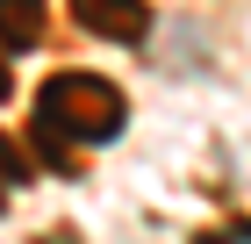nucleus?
<instances>
[{
  "instance_id": "nucleus-6",
  "label": "nucleus",
  "mask_w": 251,
  "mask_h": 244,
  "mask_svg": "<svg viewBox=\"0 0 251 244\" xmlns=\"http://www.w3.org/2000/svg\"><path fill=\"white\" fill-rule=\"evenodd\" d=\"M36 244H72V230H50V237H36Z\"/></svg>"
},
{
  "instance_id": "nucleus-2",
  "label": "nucleus",
  "mask_w": 251,
  "mask_h": 244,
  "mask_svg": "<svg viewBox=\"0 0 251 244\" xmlns=\"http://www.w3.org/2000/svg\"><path fill=\"white\" fill-rule=\"evenodd\" d=\"M72 15L100 43H144V29H151V7L144 0H72Z\"/></svg>"
},
{
  "instance_id": "nucleus-5",
  "label": "nucleus",
  "mask_w": 251,
  "mask_h": 244,
  "mask_svg": "<svg viewBox=\"0 0 251 244\" xmlns=\"http://www.w3.org/2000/svg\"><path fill=\"white\" fill-rule=\"evenodd\" d=\"M15 94V72H7V51H0V101Z\"/></svg>"
},
{
  "instance_id": "nucleus-3",
  "label": "nucleus",
  "mask_w": 251,
  "mask_h": 244,
  "mask_svg": "<svg viewBox=\"0 0 251 244\" xmlns=\"http://www.w3.org/2000/svg\"><path fill=\"white\" fill-rule=\"evenodd\" d=\"M43 29H50L43 0H0V51H36Z\"/></svg>"
},
{
  "instance_id": "nucleus-7",
  "label": "nucleus",
  "mask_w": 251,
  "mask_h": 244,
  "mask_svg": "<svg viewBox=\"0 0 251 244\" xmlns=\"http://www.w3.org/2000/svg\"><path fill=\"white\" fill-rule=\"evenodd\" d=\"M0 208H7V187H0Z\"/></svg>"
},
{
  "instance_id": "nucleus-1",
  "label": "nucleus",
  "mask_w": 251,
  "mask_h": 244,
  "mask_svg": "<svg viewBox=\"0 0 251 244\" xmlns=\"http://www.w3.org/2000/svg\"><path fill=\"white\" fill-rule=\"evenodd\" d=\"M122 94L100 72H50L36 86V115H29V144L50 172H79L86 144H115L122 136Z\"/></svg>"
},
{
  "instance_id": "nucleus-4",
  "label": "nucleus",
  "mask_w": 251,
  "mask_h": 244,
  "mask_svg": "<svg viewBox=\"0 0 251 244\" xmlns=\"http://www.w3.org/2000/svg\"><path fill=\"white\" fill-rule=\"evenodd\" d=\"M0 180H7V187H22V180H29V151L7 144V136H0Z\"/></svg>"
}]
</instances>
